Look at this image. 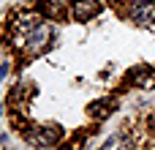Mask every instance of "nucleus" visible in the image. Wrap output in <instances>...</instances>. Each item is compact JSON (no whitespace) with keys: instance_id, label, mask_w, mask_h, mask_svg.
I'll return each mask as SVG.
<instances>
[{"instance_id":"1","label":"nucleus","mask_w":155,"mask_h":150,"mask_svg":"<svg viewBox=\"0 0 155 150\" xmlns=\"http://www.w3.org/2000/svg\"><path fill=\"white\" fill-rule=\"evenodd\" d=\"M112 8L139 27L155 25V0H112Z\"/></svg>"},{"instance_id":"2","label":"nucleus","mask_w":155,"mask_h":150,"mask_svg":"<svg viewBox=\"0 0 155 150\" xmlns=\"http://www.w3.org/2000/svg\"><path fill=\"white\" fill-rule=\"evenodd\" d=\"M131 128H134V142H136L134 150H155V109L131 118Z\"/></svg>"},{"instance_id":"3","label":"nucleus","mask_w":155,"mask_h":150,"mask_svg":"<svg viewBox=\"0 0 155 150\" xmlns=\"http://www.w3.org/2000/svg\"><path fill=\"white\" fill-rule=\"evenodd\" d=\"M68 14L76 22L93 19L95 14H101V3L98 0H68Z\"/></svg>"},{"instance_id":"4","label":"nucleus","mask_w":155,"mask_h":150,"mask_svg":"<svg viewBox=\"0 0 155 150\" xmlns=\"http://www.w3.org/2000/svg\"><path fill=\"white\" fill-rule=\"evenodd\" d=\"M5 74H8V66H0V79H3Z\"/></svg>"}]
</instances>
